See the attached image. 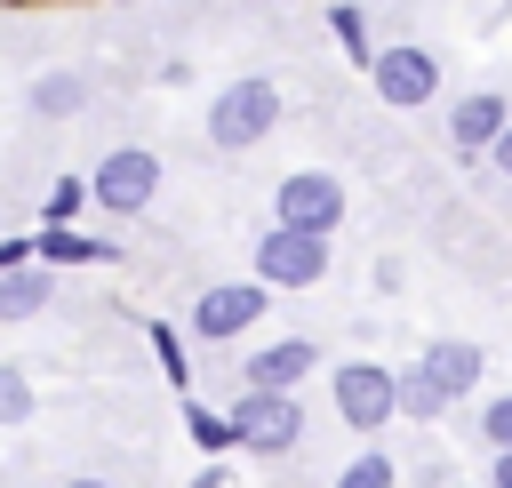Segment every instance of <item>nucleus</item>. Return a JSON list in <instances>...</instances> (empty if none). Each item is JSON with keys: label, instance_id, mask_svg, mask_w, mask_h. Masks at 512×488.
Returning a JSON list of instances; mask_svg holds the SVG:
<instances>
[{"label": "nucleus", "instance_id": "nucleus-17", "mask_svg": "<svg viewBox=\"0 0 512 488\" xmlns=\"http://www.w3.org/2000/svg\"><path fill=\"white\" fill-rule=\"evenodd\" d=\"M144 344H152L160 376H168L176 392H192V352H184V328H176V320H152V328H144Z\"/></svg>", "mask_w": 512, "mask_h": 488}, {"label": "nucleus", "instance_id": "nucleus-13", "mask_svg": "<svg viewBox=\"0 0 512 488\" xmlns=\"http://www.w3.org/2000/svg\"><path fill=\"white\" fill-rule=\"evenodd\" d=\"M24 112H32V120H80V112H88V72H72V64H48V72H32V88H24Z\"/></svg>", "mask_w": 512, "mask_h": 488}, {"label": "nucleus", "instance_id": "nucleus-19", "mask_svg": "<svg viewBox=\"0 0 512 488\" xmlns=\"http://www.w3.org/2000/svg\"><path fill=\"white\" fill-rule=\"evenodd\" d=\"M96 200H88V176H56L48 192H40V224H80Z\"/></svg>", "mask_w": 512, "mask_h": 488}, {"label": "nucleus", "instance_id": "nucleus-23", "mask_svg": "<svg viewBox=\"0 0 512 488\" xmlns=\"http://www.w3.org/2000/svg\"><path fill=\"white\" fill-rule=\"evenodd\" d=\"M368 280H376V288L392 296V288H400V256H376V264H368Z\"/></svg>", "mask_w": 512, "mask_h": 488}, {"label": "nucleus", "instance_id": "nucleus-26", "mask_svg": "<svg viewBox=\"0 0 512 488\" xmlns=\"http://www.w3.org/2000/svg\"><path fill=\"white\" fill-rule=\"evenodd\" d=\"M488 488H512V448H504V456H488Z\"/></svg>", "mask_w": 512, "mask_h": 488}, {"label": "nucleus", "instance_id": "nucleus-20", "mask_svg": "<svg viewBox=\"0 0 512 488\" xmlns=\"http://www.w3.org/2000/svg\"><path fill=\"white\" fill-rule=\"evenodd\" d=\"M328 488H400V464H392L384 448H360V456H344V472H336Z\"/></svg>", "mask_w": 512, "mask_h": 488}, {"label": "nucleus", "instance_id": "nucleus-3", "mask_svg": "<svg viewBox=\"0 0 512 488\" xmlns=\"http://www.w3.org/2000/svg\"><path fill=\"white\" fill-rule=\"evenodd\" d=\"M336 264V248L320 232H288V224H264L256 248H248V280L272 288V296H296V288H320Z\"/></svg>", "mask_w": 512, "mask_h": 488}, {"label": "nucleus", "instance_id": "nucleus-14", "mask_svg": "<svg viewBox=\"0 0 512 488\" xmlns=\"http://www.w3.org/2000/svg\"><path fill=\"white\" fill-rule=\"evenodd\" d=\"M56 304V272L32 256V264H16V272H0V320H32V312H48Z\"/></svg>", "mask_w": 512, "mask_h": 488}, {"label": "nucleus", "instance_id": "nucleus-6", "mask_svg": "<svg viewBox=\"0 0 512 488\" xmlns=\"http://www.w3.org/2000/svg\"><path fill=\"white\" fill-rule=\"evenodd\" d=\"M152 192H160V152H152V144H112V152L88 168V200H96L104 216H144Z\"/></svg>", "mask_w": 512, "mask_h": 488}, {"label": "nucleus", "instance_id": "nucleus-9", "mask_svg": "<svg viewBox=\"0 0 512 488\" xmlns=\"http://www.w3.org/2000/svg\"><path fill=\"white\" fill-rule=\"evenodd\" d=\"M504 128H512V96H504V88H464V96L448 104V144H456V160H488Z\"/></svg>", "mask_w": 512, "mask_h": 488}, {"label": "nucleus", "instance_id": "nucleus-28", "mask_svg": "<svg viewBox=\"0 0 512 488\" xmlns=\"http://www.w3.org/2000/svg\"><path fill=\"white\" fill-rule=\"evenodd\" d=\"M456 488H488V480H456Z\"/></svg>", "mask_w": 512, "mask_h": 488}, {"label": "nucleus", "instance_id": "nucleus-22", "mask_svg": "<svg viewBox=\"0 0 512 488\" xmlns=\"http://www.w3.org/2000/svg\"><path fill=\"white\" fill-rule=\"evenodd\" d=\"M480 440H488V456H504V448H512V392H496V400L480 408Z\"/></svg>", "mask_w": 512, "mask_h": 488}, {"label": "nucleus", "instance_id": "nucleus-5", "mask_svg": "<svg viewBox=\"0 0 512 488\" xmlns=\"http://www.w3.org/2000/svg\"><path fill=\"white\" fill-rule=\"evenodd\" d=\"M232 432H240L248 456H296V440L312 432L304 392H248V384H240V400H232Z\"/></svg>", "mask_w": 512, "mask_h": 488}, {"label": "nucleus", "instance_id": "nucleus-16", "mask_svg": "<svg viewBox=\"0 0 512 488\" xmlns=\"http://www.w3.org/2000/svg\"><path fill=\"white\" fill-rule=\"evenodd\" d=\"M328 32H336V48H344L360 72L376 64V32H368V8H360V0H328Z\"/></svg>", "mask_w": 512, "mask_h": 488}, {"label": "nucleus", "instance_id": "nucleus-11", "mask_svg": "<svg viewBox=\"0 0 512 488\" xmlns=\"http://www.w3.org/2000/svg\"><path fill=\"white\" fill-rule=\"evenodd\" d=\"M416 368L432 376V392L456 408V400H472L480 392V376H488V352L472 344V336H432L424 352H416Z\"/></svg>", "mask_w": 512, "mask_h": 488}, {"label": "nucleus", "instance_id": "nucleus-18", "mask_svg": "<svg viewBox=\"0 0 512 488\" xmlns=\"http://www.w3.org/2000/svg\"><path fill=\"white\" fill-rule=\"evenodd\" d=\"M440 416H448V400H440L432 376L408 360V368H400V424H440Z\"/></svg>", "mask_w": 512, "mask_h": 488}, {"label": "nucleus", "instance_id": "nucleus-24", "mask_svg": "<svg viewBox=\"0 0 512 488\" xmlns=\"http://www.w3.org/2000/svg\"><path fill=\"white\" fill-rule=\"evenodd\" d=\"M16 264H32V240H8L0 232V272H16Z\"/></svg>", "mask_w": 512, "mask_h": 488}, {"label": "nucleus", "instance_id": "nucleus-7", "mask_svg": "<svg viewBox=\"0 0 512 488\" xmlns=\"http://www.w3.org/2000/svg\"><path fill=\"white\" fill-rule=\"evenodd\" d=\"M272 224L336 240V224H344V176H328V168H296V176H280V184H272Z\"/></svg>", "mask_w": 512, "mask_h": 488}, {"label": "nucleus", "instance_id": "nucleus-1", "mask_svg": "<svg viewBox=\"0 0 512 488\" xmlns=\"http://www.w3.org/2000/svg\"><path fill=\"white\" fill-rule=\"evenodd\" d=\"M272 128H280V80H264V72L224 80V88L208 96V112H200V136H208L216 152H256Z\"/></svg>", "mask_w": 512, "mask_h": 488}, {"label": "nucleus", "instance_id": "nucleus-4", "mask_svg": "<svg viewBox=\"0 0 512 488\" xmlns=\"http://www.w3.org/2000/svg\"><path fill=\"white\" fill-rule=\"evenodd\" d=\"M264 312H272V288H256V280H208L192 296L184 328H192V344H240V336L264 328Z\"/></svg>", "mask_w": 512, "mask_h": 488}, {"label": "nucleus", "instance_id": "nucleus-8", "mask_svg": "<svg viewBox=\"0 0 512 488\" xmlns=\"http://www.w3.org/2000/svg\"><path fill=\"white\" fill-rule=\"evenodd\" d=\"M368 88H376V104L416 112V104H432V96H440V56H432L424 40H392V48H376Z\"/></svg>", "mask_w": 512, "mask_h": 488}, {"label": "nucleus", "instance_id": "nucleus-12", "mask_svg": "<svg viewBox=\"0 0 512 488\" xmlns=\"http://www.w3.org/2000/svg\"><path fill=\"white\" fill-rule=\"evenodd\" d=\"M32 256H40L48 272H72V264H120V248H112L104 232H80V224H40V232H32Z\"/></svg>", "mask_w": 512, "mask_h": 488}, {"label": "nucleus", "instance_id": "nucleus-25", "mask_svg": "<svg viewBox=\"0 0 512 488\" xmlns=\"http://www.w3.org/2000/svg\"><path fill=\"white\" fill-rule=\"evenodd\" d=\"M488 168H496V176H512V128L496 136V152H488Z\"/></svg>", "mask_w": 512, "mask_h": 488}, {"label": "nucleus", "instance_id": "nucleus-10", "mask_svg": "<svg viewBox=\"0 0 512 488\" xmlns=\"http://www.w3.org/2000/svg\"><path fill=\"white\" fill-rule=\"evenodd\" d=\"M304 376H320V344H312V336H264V344L240 360V384H248V392H296Z\"/></svg>", "mask_w": 512, "mask_h": 488}, {"label": "nucleus", "instance_id": "nucleus-2", "mask_svg": "<svg viewBox=\"0 0 512 488\" xmlns=\"http://www.w3.org/2000/svg\"><path fill=\"white\" fill-rule=\"evenodd\" d=\"M328 408H336L344 432L376 440L384 424H400V368H384V360H336L328 368Z\"/></svg>", "mask_w": 512, "mask_h": 488}, {"label": "nucleus", "instance_id": "nucleus-27", "mask_svg": "<svg viewBox=\"0 0 512 488\" xmlns=\"http://www.w3.org/2000/svg\"><path fill=\"white\" fill-rule=\"evenodd\" d=\"M64 488H112V480H96V472H80V480H64Z\"/></svg>", "mask_w": 512, "mask_h": 488}, {"label": "nucleus", "instance_id": "nucleus-21", "mask_svg": "<svg viewBox=\"0 0 512 488\" xmlns=\"http://www.w3.org/2000/svg\"><path fill=\"white\" fill-rule=\"evenodd\" d=\"M32 408H40V392H32V376H24L16 360H0V432H16V424H32Z\"/></svg>", "mask_w": 512, "mask_h": 488}, {"label": "nucleus", "instance_id": "nucleus-15", "mask_svg": "<svg viewBox=\"0 0 512 488\" xmlns=\"http://www.w3.org/2000/svg\"><path fill=\"white\" fill-rule=\"evenodd\" d=\"M184 440H192L208 464H224V456L240 448V432H232V408H208V400H192V392H184Z\"/></svg>", "mask_w": 512, "mask_h": 488}]
</instances>
